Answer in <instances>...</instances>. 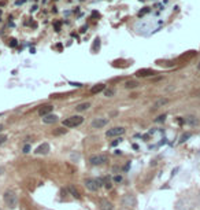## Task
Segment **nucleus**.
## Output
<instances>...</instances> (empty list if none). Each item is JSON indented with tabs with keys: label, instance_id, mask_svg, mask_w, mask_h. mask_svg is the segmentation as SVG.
Segmentation results:
<instances>
[{
	"label": "nucleus",
	"instance_id": "obj_8",
	"mask_svg": "<svg viewBox=\"0 0 200 210\" xmlns=\"http://www.w3.org/2000/svg\"><path fill=\"white\" fill-rule=\"evenodd\" d=\"M134 203H136V199H134V196L132 195V194H126V195L123 196V199H122L123 206H133Z\"/></svg>",
	"mask_w": 200,
	"mask_h": 210
},
{
	"label": "nucleus",
	"instance_id": "obj_23",
	"mask_svg": "<svg viewBox=\"0 0 200 210\" xmlns=\"http://www.w3.org/2000/svg\"><path fill=\"white\" fill-rule=\"evenodd\" d=\"M188 137H191V133H185V135H184L182 137H181V140H180V141H185Z\"/></svg>",
	"mask_w": 200,
	"mask_h": 210
},
{
	"label": "nucleus",
	"instance_id": "obj_10",
	"mask_svg": "<svg viewBox=\"0 0 200 210\" xmlns=\"http://www.w3.org/2000/svg\"><path fill=\"white\" fill-rule=\"evenodd\" d=\"M52 110H54V107H52V106H49V105H47V106H43V107H40V110H38V114H40L41 117H45V116H48V114H51Z\"/></svg>",
	"mask_w": 200,
	"mask_h": 210
},
{
	"label": "nucleus",
	"instance_id": "obj_30",
	"mask_svg": "<svg viewBox=\"0 0 200 210\" xmlns=\"http://www.w3.org/2000/svg\"><path fill=\"white\" fill-rule=\"evenodd\" d=\"M197 69H199V70H200V63H199V66H197Z\"/></svg>",
	"mask_w": 200,
	"mask_h": 210
},
{
	"label": "nucleus",
	"instance_id": "obj_31",
	"mask_svg": "<svg viewBox=\"0 0 200 210\" xmlns=\"http://www.w3.org/2000/svg\"><path fill=\"white\" fill-rule=\"evenodd\" d=\"M0 210H3V209H0Z\"/></svg>",
	"mask_w": 200,
	"mask_h": 210
},
{
	"label": "nucleus",
	"instance_id": "obj_18",
	"mask_svg": "<svg viewBox=\"0 0 200 210\" xmlns=\"http://www.w3.org/2000/svg\"><path fill=\"white\" fill-rule=\"evenodd\" d=\"M114 95H115V91H114V89H111V88H108V89L104 91V96H106V98H112Z\"/></svg>",
	"mask_w": 200,
	"mask_h": 210
},
{
	"label": "nucleus",
	"instance_id": "obj_1",
	"mask_svg": "<svg viewBox=\"0 0 200 210\" xmlns=\"http://www.w3.org/2000/svg\"><path fill=\"white\" fill-rule=\"evenodd\" d=\"M3 199H4V203L7 205L10 209H15L18 206V196L15 195L14 191H5L4 195H3Z\"/></svg>",
	"mask_w": 200,
	"mask_h": 210
},
{
	"label": "nucleus",
	"instance_id": "obj_2",
	"mask_svg": "<svg viewBox=\"0 0 200 210\" xmlns=\"http://www.w3.org/2000/svg\"><path fill=\"white\" fill-rule=\"evenodd\" d=\"M84 122V118L81 116H71L68 118L63 119V126L66 128H75V126H79V125Z\"/></svg>",
	"mask_w": 200,
	"mask_h": 210
},
{
	"label": "nucleus",
	"instance_id": "obj_24",
	"mask_svg": "<svg viewBox=\"0 0 200 210\" xmlns=\"http://www.w3.org/2000/svg\"><path fill=\"white\" fill-rule=\"evenodd\" d=\"M29 151H30V146H29V144H26V146L23 147V152H25V154H27Z\"/></svg>",
	"mask_w": 200,
	"mask_h": 210
},
{
	"label": "nucleus",
	"instance_id": "obj_27",
	"mask_svg": "<svg viewBox=\"0 0 200 210\" xmlns=\"http://www.w3.org/2000/svg\"><path fill=\"white\" fill-rule=\"evenodd\" d=\"M11 45H12V47H15V45H16V41H15V40H11Z\"/></svg>",
	"mask_w": 200,
	"mask_h": 210
},
{
	"label": "nucleus",
	"instance_id": "obj_17",
	"mask_svg": "<svg viewBox=\"0 0 200 210\" xmlns=\"http://www.w3.org/2000/svg\"><path fill=\"white\" fill-rule=\"evenodd\" d=\"M68 191H70V192H71V195H73V196H75V198H79V196H81V195H79V192L75 190V188L73 187V185H70V187H68Z\"/></svg>",
	"mask_w": 200,
	"mask_h": 210
},
{
	"label": "nucleus",
	"instance_id": "obj_9",
	"mask_svg": "<svg viewBox=\"0 0 200 210\" xmlns=\"http://www.w3.org/2000/svg\"><path fill=\"white\" fill-rule=\"evenodd\" d=\"M155 72L151 69H140L136 72V76L137 77H149V76H153Z\"/></svg>",
	"mask_w": 200,
	"mask_h": 210
},
{
	"label": "nucleus",
	"instance_id": "obj_28",
	"mask_svg": "<svg viewBox=\"0 0 200 210\" xmlns=\"http://www.w3.org/2000/svg\"><path fill=\"white\" fill-rule=\"evenodd\" d=\"M3 172H4V169H3L2 166H0V174H3Z\"/></svg>",
	"mask_w": 200,
	"mask_h": 210
},
{
	"label": "nucleus",
	"instance_id": "obj_7",
	"mask_svg": "<svg viewBox=\"0 0 200 210\" xmlns=\"http://www.w3.org/2000/svg\"><path fill=\"white\" fill-rule=\"evenodd\" d=\"M99 207H100V210H114V206H112V203L108 199H100Z\"/></svg>",
	"mask_w": 200,
	"mask_h": 210
},
{
	"label": "nucleus",
	"instance_id": "obj_6",
	"mask_svg": "<svg viewBox=\"0 0 200 210\" xmlns=\"http://www.w3.org/2000/svg\"><path fill=\"white\" fill-rule=\"evenodd\" d=\"M108 124V119L107 118H95L92 121V128H95V129H100V128H104L106 125Z\"/></svg>",
	"mask_w": 200,
	"mask_h": 210
},
{
	"label": "nucleus",
	"instance_id": "obj_12",
	"mask_svg": "<svg viewBox=\"0 0 200 210\" xmlns=\"http://www.w3.org/2000/svg\"><path fill=\"white\" fill-rule=\"evenodd\" d=\"M48 151H49V144L48 143H43L41 146L37 147V150H36V154L41 155V154H47Z\"/></svg>",
	"mask_w": 200,
	"mask_h": 210
},
{
	"label": "nucleus",
	"instance_id": "obj_26",
	"mask_svg": "<svg viewBox=\"0 0 200 210\" xmlns=\"http://www.w3.org/2000/svg\"><path fill=\"white\" fill-rule=\"evenodd\" d=\"M114 181H115V183L122 181V177H121V176H115V177H114Z\"/></svg>",
	"mask_w": 200,
	"mask_h": 210
},
{
	"label": "nucleus",
	"instance_id": "obj_20",
	"mask_svg": "<svg viewBox=\"0 0 200 210\" xmlns=\"http://www.w3.org/2000/svg\"><path fill=\"white\" fill-rule=\"evenodd\" d=\"M186 122H189V124H196V119H195V117H188V118H186Z\"/></svg>",
	"mask_w": 200,
	"mask_h": 210
},
{
	"label": "nucleus",
	"instance_id": "obj_22",
	"mask_svg": "<svg viewBox=\"0 0 200 210\" xmlns=\"http://www.w3.org/2000/svg\"><path fill=\"white\" fill-rule=\"evenodd\" d=\"M5 140H7V136H5V135H0V146H2Z\"/></svg>",
	"mask_w": 200,
	"mask_h": 210
},
{
	"label": "nucleus",
	"instance_id": "obj_19",
	"mask_svg": "<svg viewBox=\"0 0 200 210\" xmlns=\"http://www.w3.org/2000/svg\"><path fill=\"white\" fill-rule=\"evenodd\" d=\"M66 133V129H62V128H58L56 130H54V135H63Z\"/></svg>",
	"mask_w": 200,
	"mask_h": 210
},
{
	"label": "nucleus",
	"instance_id": "obj_13",
	"mask_svg": "<svg viewBox=\"0 0 200 210\" xmlns=\"http://www.w3.org/2000/svg\"><path fill=\"white\" fill-rule=\"evenodd\" d=\"M90 107V103L89 102H84V103H79V105H77L75 106V111H85V110H88V109Z\"/></svg>",
	"mask_w": 200,
	"mask_h": 210
},
{
	"label": "nucleus",
	"instance_id": "obj_25",
	"mask_svg": "<svg viewBox=\"0 0 200 210\" xmlns=\"http://www.w3.org/2000/svg\"><path fill=\"white\" fill-rule=\"evenodd\" d=\"M121 140H122V139H121V137H118V139H117V140H114V141H112V143H111V146H117V144H118V143H119V141H121Z\"/></svg>",
	"mask_w": 200,
	"mask_h": 210
},
{
	"label": "nucleus",
	"instance_id": "obj_11",
	"mask_svg": "<svg viewBox=\"0 0 200 210\" xmlns=\"http://www.w3.org/2000/svg\"><path fill=\"white\" fill-rule=\"evenodd\" d=\"M58 121V117L55 116V114H48V116L43 117V122L44 124H55V122Z\"/></svg>",
	"mask_w": 200,
	"mask_h": 210
},
{
	"label": "nucleus",
	"instance_id": "obj_14",
	"mask_svg": "<svg viewBox=\"0 0 200 210\" xmlns=\"http://www.w3.org/2000/svg\"><path fill=\"white\" fill-rule=\"evenodd\" d=\"M169 103V99H166V98H160V99H158L155 103H153V109H159L162 107V106L167 105Z\"/></svg>",
	"mask_w": 200,
	"mask_h": 210
},
{
	"label": "nucleus",
	"instance_id": "obj_4",
	"mask_svg": "<svg viewBox=\"0 0 200 210\" xmlns=\"http://www.w3.org/2000/svg\"><path fill=\"white\" fill-rule=\"evenodd\" d=\"M123 133H125V128L122 126H115V128H111V129H108L106 132V136L107 137H119V136H122Z\"/></svg>",
	"mask_w": 200,
	"mask_h": 210
},
{
	"label": "nucleus",
	"instance_id": "obj_21",
	"mask_svg": "<svg viewBox=\"0 0 200 210\" xmlns=\"http://www.w3.org/2000/svg\"><path fill=\"white\" fill-rule=\"evenodd\" d=\"M164 118H166V116L163 114V116H159L158 118L155 119V121H156V122H163V121H164Z\"/></svg>",
	"mask_w": 200,
	"mask_h": 210
},
{
	"label": "nucleus",
	"instance_id": "obj_29",
	"mask_svg": "<svg viewBox=\"0 0 200 210\" xmlns=\"http://www.w3.org/2000/svg\"><path fill=\"white\" fill-rule=\"evenodd\" d=\"M2 130H3V125L0 124V132H2Z\"/></svg>",
	"mask_w": 200,
	"mask_h": 210
},
{
	"label": "nucleus",
	"instance_id": "obj_16",
	"mask_svg": "<svg viewBox=\"0 0 200 210\" xmlns=\"http://www.w3.org/2000/svg\"><path fill=\"white\" fill-rule=\"evenodd\" d=\"M136 87H139V83H137L136 80H129L125 83V88H128V89H133V88H136Z\"/></svg>",
	"mask_w": 200,
	"mask_h": 210
},
{
	"label": "nucleus",
	"instance_id": "obj_3",
	"mask_svg": "<svg viewBox=\"0 0 200 210\" xmlns=\"http://www.w3.org/2000/svg\"><path fill=\"white\" fill-rule=\"evenodd\" d=\"M107 159H108V157H107L106 154H97V155H92V157L89 158V162H90V165H93V166H99V165L106 163Z\"/></svg>",
	"mask_w": 200,
	"mask_h": 210
},
{
	"label": "nucleus",
	"instance_id": "obj_5",
	"mask_svg": "<svg viewBox=\"0 0 200 210\" xmlns=\"http://www.w3.org/2000/svg\"><path fill=\"white\" fill-rule=\"evenodd\" d=\"M85 187L88 188L89 191H92V192H95V191L99 190V187H100V184L97 183V180H93V179H86L85 180Z\"/></svg>",
	"mask_w": 200,
	"mask_h": 210
},
{
	"label": "nucleus",
	"instance_id": "obj_15",
	"mask_svg": "<svg viewBox=\"0 0 200 210\" xmlns=\"http://www.w3.org/2000/svg\"><path fill=\"white\" fill-rule=\"evenodd\" d=\"M104 89V84H96V85H93L92 88H90V94H99V92H101Z\"/></svg>",
	"mask_w": 200,
	"mask_h": 210
}]
</instances>
